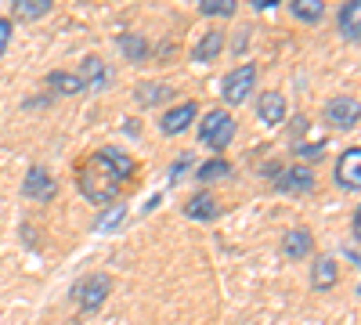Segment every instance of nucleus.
Masks as SVG:
<instances>
[{
  "label": "nucleus",
  "mask_w": 361,
  "mask_h": 325,
  "mask_svg": "<svg viewBox=\"0 0 361 325\" xmlns=\"http://www.w3.org/2000/svg\"><path fill=\"white\" fill-rule=\"evenodd\" d=\"M137 163L130 152L123 149H98L94 156H87L76 170V188L87 202L94 206H112L119 199V192H123L130 185Z\"/></svg>",
  "instance_id": "obj_1"
},
{
  "label": "nucleus",
  "mask_w": 361,
  "mask_h": 325,
  "mask_svg": "<svg viewBox=\"0 0 361 325\" xmlns=\"http://www.w3.org/2000/svg\"><path fill=\"white\" fill-rule=\"evenodd\" d=\"M112 293V275L109 271H94V275H83L76 286H73V300L80 304L83 314H94L102 311V304L109 300Z\"/></svg>",
  "instance_id": "obj_2"
},
{
  "label": "nucleus",
  "mask_w": 361,
  "mask_h": 325,
  "mask_svg": "<svg viewBox=\"0 0 361 325\" xmlns=\"http://www.w3.org/2000/svg\"><path fill=\"white\" fill-rule=\"evenodd\" d=\"M235 130H238V127H235V116H231V112H224V109H209V112L202 116L199 141L206 145V149L221 152V149H228V145H231Z\"/></svg>",
  "instance_id": "obj_3"
},
{
  "label": "nucleus",
  "mask_w": 361,
  "mask_h": 325,
  "mask_svg": "<svg viewBox=\"0 0 361 325\" xmlns=\"http://www.w3.org/2000/svg\"><path fill=\"white\" fill-rule=\"evenodd\" d=\"M271 185H275V192H282V195H307V192H314V170L307 163L279 166L275 177H271Z\"/></svg>",
  "instance_id": "obj_4"
},
{
  "label": "nucleus",
  "mask_w": 361,
  "mask_h": 325,
  "mask_svg": "<svg viewBox=\"0 0 361 325\" xmlns=\"http://www.w3.org/2000/svg\"><path fill=\"white\" fill-rule=\"evenodd\" d=\"M253 87H257V66L246 62V66H238L224 76V87H221V98L235 109V105H243L250 94H253Z\"/></svg>",
  "instance_id": "obj_5"
},
{
  "label": "nucleus",
  "mask_w": 361,
  "mask_h": 325,
  "mask_svg": "<svg viewBox=\"0 0 361 325\" xmlns=\"http://www.w3.org/2000/svg\"><path fill=\"white\" fill-rule=\"evenodd\" d=\"M322 116H325L329 127H336V130H354V127H357V98H350V94L329 98L325 109H322Z\"/></svg>",
  "instance_id": "obj_6"
},
{
  "label": "nucleus",
  "mask_w": 361,
  "mask_h": 325,
  "mask_svg": "<svg viewBox=\"0 0 361 325\" xmlns=\"http://www.w3.org/2000/svg\"><path fill=\"white\" fill-rule=\"evenodd\" d=\"M22 195L33 202H51L58 195V181L47 173V166H29L22 177Z\"/></svg>",
  "instance_id": "obj_7"
},
{
  "label": "nucleus",
  "mask_w": 361,
  "mask_h": 325,
  "mask_svg": "<svg viewBox=\"0 0 361 325\" xmlns=\"http://www.w3.org/2000/svg\"><path fill=\"white\" fill-rule=\"evenodd\" d=\"M336 185L343 192H350V195L361 192V149H357V145L336 159Z\"/></svg>",
  "instance_id": "obj_8"
},
{
  "label": "nucleus",
  "mask_w": 361,
  "mask_h": 325,
  "mask_svg": "<svg viewBox=\"0 0 361 325\" xmlns=\"http://www.w3.org/2000/svg\"><path fill=\"white\" fill-rule=\"evenodd\" d=\"M195 116H199V102H180V105H173L170 112H163L159 127H163L166 137H177V134H185V130L195 123Z\"/></svg>",
  "instance_id": "obj_9"
},
{
  "label": "nucleus",
  "mask_w": 361,
  "mask_h": 325,
  "mask_svg": "<svg viewBox=\"0 0 361 325\" xmlns=\"http://www.w3.org/2000/svg\"><path fill=\"white\" fill-rule=\"evenodd\" d=\"M282 257L286 260H307V257H314V235L307 228H289L282 235Z\"/></svg>",
  "instance_id": "obj_10"
},
{
  "label": "nucleus",
  "mask_w": 361,
  "mask_h": 325,
  "mask_svg": "<svg viewBox=\"0 0 361 325\" xmlns=\"http://www.w3.org/2000/svg\"><path fill=\"white\" fill-rule=\"evenodd\" d=\"M286 112H289V105H286V98H282L279 91H264V94L257 98V120H260L264 127H279V123L286 120Z\"/></svg>",
  "instance_id": "obj_11"
},
{
  "label": "nucleus",
  "mask_w": 361,
  "mask_h": 325,
  "mask_svg": "<svg viewBox=\"0 0 361 325\" xmlns=\"http://www.w3.org/2000/svg\"><path fill=\"white\" fill-rule=\"evenodd\" d=\"M80 80L87 83V91H105V87L112 83V69L102 62L98 54H87L83 66H80Z\"/></svg>",
  "instance_id": "obj_12"
},
{
  "label": "nucleus",
  "mask_w": 361,
  "mask_h": 325,
  "mask_svg": "<svg viewBox=\"0 0 361 325\" xmlns=\"http://www.w3.org/2000/svg\"><path fill=\"white\" fill-rule=\"evenodd\" d=\"M44 83H47V91H51V94H58V98H76V94H83V91H87V83L80 80V73H66V69L47 73V76H44Z\"/></svg>",
  "instance_id": "obj_13"
},
{
  "label": "nucleus",
  "mask_w": 361,
  "mask_h": 325,
  "mask_svg": "<svg viewBox=\"0 0 361 325\" xmlns=\"http://www.w3.org/2000/svg\"><path fill=\"white\" fill-rule=\"evenodd\" d=\"M336 282H340L336 260H333V257H325V253H318V257L311 260V286H314L318 293H329Z\"/></svg>",
  "instance_id": "obj_14"
},
{
  "label": "nucleus",
  "mask_w": 361,
  "mask_h": 325,
  "mask_svg": "<svg viewBox=\"0 0 361 325\" xmlns=\"http://www.w3.org/2000/svg\"><path fill=\"white\" fill-rule=\"evenodd\" d=\"M185 217L188 221H217L221 217V202L209 195V192H199L185 202Z\"/></svg>",
  "instance_id": "obj_15"
},
{
  "label": "nucleus",
  "mask_w": 361,
  "mask_h": 325,
  "mask_svg": "<svg viewBox=\"0 0 361 325\" xmlns=\"http://www.w3.org/2000/svg\"><path fill=\"white\" fill-rule=\"evenodd\" d=\"M134 98H137V105L152 109V105H163V102L173 98V87L170 83H159V80H145V83L134 87Z\"/></svg>",
  "instance_id": "obj_16"
},
{
  "label": "nucleus",
  "mask_w": 361,
  "mask_h": 325,
  "mask_svg": "<svg viewBox=\"0 0 361 325\" xmlns=\"http://www.w3.org/2000/svg\"><path fill=\"white\" fill-rule=\"evenodd\" d=\"M340 37L347 44L361 40V0H347V4L340 8Z\"/></svg>",
  "instance_id": "obj_17"
},
{
  "label": "nucleus",
  "mask_w": 361,
  "mask_h": 325,
  "mask_svg": "<svg viewBox=\"0 0 361 325\" xmlns=\"http://www.w3.org/2000/svg\"><path fill=\"white\" fill-rule=\"evenodd\" d=\"M54 0H11V22H40Z\"/></svg>",
  "instance_id": "obj_18"
},
{
  "label": "nucleus",
  "mask_w": 361,
  "mask_h": 325,
  "mask_svg": "<svg viewBox=\"0 0 361 325\" xmlns=\"http://www.w3.org/2000/svg\"><path fill=\"white\" fill-rule=\"evenodd\" d=\"M116 47H119V54H123L127 62H145V58L152 54V44H148L145 37H134V33H123L116 40Z\"/></svg>",
  "instance_id": "obj_19"
},
{
  "label": "nucleus",
  "mask_w": 361,
  "mask_h": 325,
  "mask_svg": "<svg viewBox=\"0 0 361 325\" xmlns=\"http://www.w3.org/2000/svg\"><path fill=\"white\" fill-rule=\"evenodd\" d=\"M289 11H293V18H300V22L318 25L322 15H325V0H289Z\"/></svg>",
  "instance_id": "obj_20"
},
{
  "label": "nucleus",
  "mask_w": 361,
  "mask_h": 325,
  "mask_svg": "<svg viewBox=\"0 0 361 325\" xmlns=\"http://www.w3.org/2000/svg\"><path fill=\"white\" fill-rule=\"evenodd\" d=\"M221 51H224V33L221 29H209V33L195 44V62H214Z\"/></svg>",
  "instance_id": "obj_21"
},
{
  "label": "nucleus",
  "mask_w": 361,
  "mask_h": 325,
  "mask_svg": "<svg viewBox=\"0 0 361 325\" xmlns=\"http://www.w3.org/2000/svg\"><path fill=\"white\" fill-rule=\"evenodd\" d=\"M228 177H231V163H224V159H209V163H202V166L195 170V181H199V185L228 181Z\"/></svg>",
  "instance_id": "obj_22"
},
{
  "label": "nucleus",
  "mask_w": 361,
  "mask_h": 325,
  "mask_svg": "<svg viewBox=\"0 0 361 325\" xmlns=\"http://www.w3.org/2000/svg\"><path fill=\"white\" fill-rule=\"evenodd\" d=\"M123 217H127V202H112L109 210L94 221V231H116L119 224H123Z\"/></svg>",
  "instance_id": "obj_23"
},
{
  "label": "nucleus",
  "mask_w": 361,
  "mask_h": 325,
  "mask_svg": "<svg viewBox=\"0 0 361 325\" xmlns=\"http://www.w3.org/2000/svg\"><path fill=\"white\" fill-rule=\"evenodd\" d=\"M199 11L206 18H231L238 11V0H199Z\"/></svg>",
  "instance_id": "obj_24"
},
{
  "label": "nucleus",
  "mask_w": 361,
  "mask_h": 325,
  "mask_svg": "<svg viewBox=\"0 0 361 325\" xmlns=\"http://www.w3.org/2000/svg\"><path fill=\"white\" fill-rule=\"evenodd\" d=\"M293 152H296L300 159H322V156H325V141H322V137H318V141H311V145L296 141V145H293Z\"/></svg>",
  "instance_id": "obj_25"
},
{
  "label": "nucleus",
  "mask_w": 361,
  "mask_h": 325,
  "mask_svg": "<svg viewBox=\"0 0 361 325\" xmlns=\"http://www.w3.org/2000/svg\"><path fill=\"white\" fill-rule=\"evenodd\" d=\"M11 33H15V22H11V18H0V54L8 51V44H11Z\"/></svg>",
  "instance_id": "obj_26"
},
{
  "label": "nucleus",
  "mask_w": 361,
  "mask_h": 325,
  "mask_svg": "<svg viewBox=\"0 0 361 325\" xmlns=\"http://www.w3.org/2000/svg\"><path fill=\"white\" fill-rule=\"evenodd\" d=\"M185 166H192V156H180V159L170 166V181H180V173H185Z\"/></svg>",
  "instance_id": "obj_27"
},
{
  "label": "nucleus",
  "mask_w": 361,
  "mask_h": 325,
  "mask_svg": "<svg viewBox=\"0 0 361 325\" xmlns=\"http://www.w3.org/2000/svg\"><path fill=\"white\" fill-rule=\"evenodd\" d=\"M275 4H279V0H253V8H257V11H271Z\"/></svg>",
  "instance_id": "obj_28"
}]
</instances>
